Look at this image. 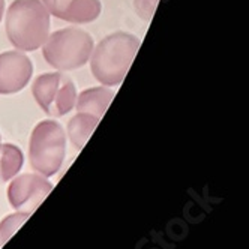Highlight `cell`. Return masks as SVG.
Masks as SVG:
<instances>
[{
    "mask_svg": "<svg viewBox=\"0 0 249 249\" xmlns=\"http://www.w3.org/2000/svg\"><path fill=\"white\" fill-rule=\"evenodd\" d=\"M23 167V153L14 144H0V183L11 180Z\"/></svg>",
    "mask_w": 249,
    "mask_h": 249,
    "instance_id": "8fae6325",
    "label": "cell"
},
{
    "mask_svg": "<svg viewBox=\"0 0 249 249\" xmlns=\"http://www.w3.org/2000/svg\"><path fill=\"white\" fill-rule=\"evenodd\" d=\"M140 48V41L131 33L116 32L105 36L92 51L90 69L102 86H117L126 77Z\"/></svg>",
    "mask_w": 249,
    "mask_h": 249,
    "instance_id": "6da1fadb",
    "label": "cell"
},
{
    "mask_svg": "<svg viewBox=\"0 0 249 249\" xmlns=\"http://www.w3.org/2000/svg\"><path fill=\"white\" fill-rule=\"evenodd\" d=\"M50 15L59 20L87 24L95 21L101 15V0H41Z\"/></svg>",
    "mask_w": 249,
    "mask_h": 249,
    "instance_id": "ba28073f",
    "label": "cell"
},
{
    "mask_svg": "<svg viewBox=\"0 0 249 249\" xmlns=\"http://www.w3.org/2000/svg\"><path fill=\"white\" fill-rule=\"evenodd\" d=\"M99 117L92 116L89 113H78L68 123V135L72 141L75 149H83L86 141L90 138L95 128L98 126Z\"/></svg>",
    "mask_w": 249,
    "mask_h": 249,
    "instance_id": "30bf717a",
    "label": "cell"
},
{
    "mask_svg": "<svg viewBox=\"0 0 249 249\" xmlns=\"http://www.w3.org/2000/svg\"><path fill=\"white\" fill-rule=\"evenodd\" d=\"M159 0H134V8L138 17L144 21H150L156 11Z\"/></svg>",
    "mask_w": 249,
    "mask_h": 249,
    "instance_id": "4fadbf2b",
    "label": "cell"
},
{
    "mask_svg": "<svg viewBox=\"0 0 249 249\" xmlns=\"http://www.w3.org/2000/svg\"><path fill=\"white\" fill-rule=\"evenodd\" d=\"M114 98V92L108 87H92L81 92L75 101L78 113H89L96 117H102Z\"/></svg>",
    "mask_w": 249,
    "mask_h": 249,
    "instance_id": "9c48e42d",
    "label": "cell"
},
{
    "mask_svg": "<svg viewBox=\"0 0 249 249\" xmlns=\"http://www.w3.org/2000/svg\"><path fill=\"white\" fill-rule=\"evenodd\" d=\"M32 92L44 113L51 117H62L75 107V86L60 72L39 75L32 86Z\"/></svg>",
    "mask_w": 249,
    "mask_h": 249,
    "instance_id": "5b68a950",
    "label": "cell"
},
{
    "mask_svg": "<svg viewBox=\"0 0 249 249\" xmlns=\"http://www.w3.org/2000/svg\"><path fill=\"white\" fill-rule=\"evenodd\" d=\"M33 74L32 60L20 51L0 54V95L18 93L29 84Z\"/></svg>",
    "mask_w": 249,
    "mask_h": 249,
    "instance_id": "52a82bcc",
    "label": "cell"
},
{
    "mask_svg": "<svg viewBox=\"0 0 249 249\" xmlns=\"http://www.w3.org/2000/svg\"><path fill=\"white\" fill-rule=\"evenodd\" d=\"M44 59L59 71H74L90 60L93 38L78 27H66L48 35L44 42Z\"/></svg>",
    "mask_w": 249,
    "mask_h": 249,
    "instance_id": "3957f363",
    "label": "cell"
},
{
    "mask_svg": "<svg viewBox=\"0 0 249 249\" xmlns=\"http://www.w3.org/2000/svg\"><path fill=\"white\" fill-rule=\"evenodd\" d=\"M66 155V134L56 120H42L35 126L30 143L29 159L32 168L44 177L54 176Z\"/></svg>",
    "mask_w": 249,
    "mask_h": 249,
    "instance_id": "277c9868",
    "label": "cell"
},
{
    "mask_svg": "<svg viewBox=\"0 0 249 249\" xmlns=\"http://www.w3.org/2000/svg\"><path fill=\"white\" fill-rule=\"evenodd\" d=\"M3 12H5V0H0V21L3 18Z\"/></svg>",
    "mask_w": 249,
    "mask_h": 249,
    "instance_id": "5bb4252c",
    "label": "cell"
},
{
    "mask_svg": "<svg viewBox=\"0 0 249 249\" xmlns=\"http://www.w3.org/2000/svg\"><path fill=\"white\" fill-rule=\"evenodd\" d=\"M30 218V213L29 212H20V213H15V215H11L8 218H5L0 224V242L6 243L17 230H18L27 219Z\"/></svg>",
    "mask_w": 249,
    "mask_h": 249,
    "instance_id": "7c38bea8",
    "label": "cell"
},
{
    "mask_svg": "<svg viewBox=\"0 0 249 249\" xmlns=\"http://www.w3.org/2000/svg\"><path fill=\"white\" fill-rule=\"evenodd\" d=\"M53 185L41 174H21L11 182L8 188V198L15 210L32 213L47 198Z\"/></svg>",
    "mask_w": 249,
    "mask_h": 249,
    "instance_id": "8992f818",
    "label": "cell"
},
{
    "mask_svg": "<svg viewBox=\"0 0 249 249\" xmlns=\"http://www.w3.org/2000/svg\"><path fill=\"white\" fill-rule=\"evenodd\" d=\"M6 35L21 51H35L50 35V12L41 0H14L6 14Z\"/></svg>",
    "mask_w": 249,
    "mask_h": 249,
    "instance_id": "7a4b0ae2",
    "label": "cell"
}]
</instances>
